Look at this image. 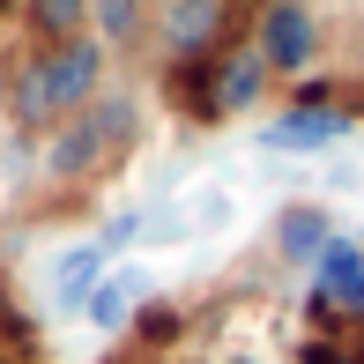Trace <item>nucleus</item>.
<instances>
[{"label": "nucleus", "mask_w": 364, "mask_h": 364, "mask_svg": "<svg viewBox=\"0 0 364 364\" xmlns=\"http://www.w3.org/2000/svg\"><path fill=\"white\" fill-rule=\"evenodd\" d=\"M127 141H134V97L97 90L75 119L53 127V141H45V171H53V178H97V171H112V164L127 156Z\"/></svg>", "instance_id": "obj_2"}, {"label": "nucleus", "mask_w": 364, "mask_h": 364, "mask_svg": "<svg viewBox=\"0 0 364 364\" xmlns=\"http://www.w3.org/2000/svg\"><path fill=\"white\" fill-rule=\"evenodd\" d=\"M253 45H260V60H268V75L305 82L312 68H320V15H312L305 0H260Z\"/></svg>", "instance_id": "obj_4"}, {"label": "nucleus", "mask_w": 364, "mask_h": 364, "mask_svg": "<svg viewBox=\"0 0 364 364\" xmlns=\"http://www.w3.org/2000/svg\"><path fill=\"white\" fill-rule=\"evenodd\" d=\"M305 364H357V357H342L335 342H305Z\"/></svg>", "instance_id": "obj_14"}, {"label": "nucleus", "mask_w": 364, "mask_h": 364, "mask_svg": "<svg viewBox=\"0 0 364 364\" xmlns=\"http://www.w3.org/2000/svg\"><path fill=\"white\" fill-rule=\"evenodd\" d=\"M335 245V216L327 208H312V201H290L283 216H275V253L297 260V268H312V260Z\"/></svg>", "instance_id": "obj_9"}, {"label": "nucleus", "mask_w": 364, "mask_h": 364, "mask_svg": "<svg viewBox=\"0 0 364 364\" xmlns=\"http://www.w3.org/2000/svg\"><path fill=\"white\" fill-rule=\"evenodd\" d=\"M268 60H260V45H223L216 68H208V97H216V119H238V112H253L260 97H268Z\"/></svg>", "instance_id": "obj_6"}, {"label": "nucleus", "mask_w": 364, "mask_h": 364, "mask_svg": "<svg viewBox=\"0 0 364 364\" xmlns=\"http://www.w3.org/2000/svg\"><path fill=\"white\" fill-rule=\"evenodd\" d=\"M82 23H90V0H30V30H38L45 45L82 38Z\"/></svg>", "instance_id": "obj_12"}, {"label": "nucleus", "mask_w": 364, "mask_h": 364, "mask_svg": "<svg viewBox=\"0 0 364 364\" xmlns=\"http://www.w3.org/2000/svg\"><path fill=\"white\" fill-rule=\"evenodd\" d=\"M357 68H364V38H357Z\"/></svg>", "instance_id": "obj_15"}, {"label": "nucleus", "mask_w": 364, "mask_h": 364, "mask_svg": "<svg viewBox=\"0 0 364 364\" xmlns=\"http://www.w3.org/2000/svg\"><path fill=\"white\" fill-rule=\"evenodd\" d=\"M141 305H149V275H141V268H105V283L90 290L82 320H90L97 335H119V327H134Z\"/></svg>", "instance_id": "obj_7"}, {"label": "nucleus", "mask_w": 364, "mask_h": 364, "mask_svg": "<svg viewBox=\"0 0 364 364\" xmlns=\"http://www.w3.org/2000/svg\"><path fill=\"white\" fill-rule=\"evenodd\" d=\"M223 15H230V0H164V8H156L164 53H171V60H208L216 38H223Z\"/></svg>", "instance_id": "obj_5"}, {"label": "nucleus", "mask_w": 364, "mask_h": 364, "mask_svg": "<svg viewBox=\"0 0 364 364\" xmlns=\"http://www.w3.org/2000/svg\"><path fill=\"white\" fill-rule=\"evenodd\" d=\"M305 312L335 335V327H364V245L342 238L327 245L320 260H312V283H305Z\"/></svg>", "instance_id": "obj_3"}, {"label": "nucleus", "mask_w": 364, "mask_h": 364, "mask_svg": "<svg viewBox=\"0 0 364 364\" xmlns=\"http://www.w3.org/2000/svg\"><path fill=\"white\" fill-rule=\"evenodd\" d=\"M134 335L164 350V342H178V335H186V312H178V305H141V312H134Z\"/></svg>", "instance_id": "obj_13"}, {"label": "nucleus", "mask_w": 364, "mask_h": 364, "mask_svg": "<svg viewBox=\"0 0 364 364\" xmlns=\"http://www.w3.org/2000/svg\"><path fill=\"white\" fill-rule=\"evenodd\" d=\"M0 8H8V0H0Z\"/></svg>", "instance_id": "obj_16"}, {"label": "nucleus", "mask_w": 364, "mask_h": 364, "mask_svg": "<svg viewBox=\"0 0 364 364\" xmlns=\"http://www.w3.org/2000/svg\"><path fill=\"white\" fill-rule=\"evenodd\" d=\"M342 134H350V112H342V105H290L283 119L260 127L268 149H327V141H342Z\"/></svg>", "instance_id": "obj_8"}, {"label": "nucleus", "mask_w": 364, "mask_h": 364, "mask_svg": "<svg viewBox=\"0 0 364 364\" xmlns=\"http://www.w3.org/2000/svg\"><path fill=\"white\" fill-rule=\"evenodd\" d=\"M105 268H112V245H105V238H97V245H68L60 268H53V305H60V312H82V305H90V290L105 283Z\"/></svg>", "instance_id": "obj_10"}, {"label": "nucleus", "mask_w": 364, "mask_h": 364, "mask_svg": "<svg viewBox=\"0 0 364 364\" xmlns=\"http://www.w3.org/2000/svg\"><path fill=\"white\" fill-rule=\"evenodd\" d=\"M90 38L97 45H105V53H112V45H134L141 38V0H90Z\"/></svg>", "instance_id": "obj_11"}, {"label": "nucleus", "mask_w": 364, "mask_h": 364, "mask_svg": "<svg viewBox=\"0 0 364 364\" xmlns=\"http://www.w3.org/2000/svg\"><path fill=\"white\" fill-rule=\"evenodd\" d=\"M97 90H105V45L82 30V38H60V45H45L38 60L15 68L8 112H15V127H60V119H75Z\"/></svg>", "instance_id": "obj_1"}, {"label": "nucleus", "mask_w": 364, "mask_h": 364, "mask_svg": "<svg viewBox=\"0 0 364 364\" xmlns=\"http://www.w3.org/2000/svg\"><path fill=\"white\" fill-rule=\"evenodd\" d=\"M0 364H8V357H0Z\"/></svg>", "instance_id": "obj_17"}]
</instances>
